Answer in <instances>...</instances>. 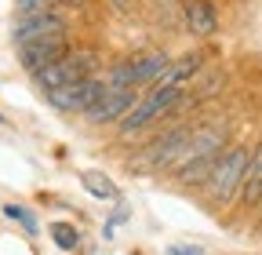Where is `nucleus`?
Instances as JSON below:
<instances>
[{
  "instance_id": "obj_1",
  "label": "nucleus",
  "mask_w": 262,
  "mask_h": 255,
  "mask_svg": "<svg viewBox=\"0 0 262 255\" xmlns=\"http://www.w3.org/2000/svg\"><path fill=\"white\" fill-rule=\"evenodd\" d=\"M226 150V132L222 128H204V132H193L186 150L179 153V161H175V179L182 186H204V179L211 175L215 161H219V153Z\"/></svg>"
},
{
  "instance_id": "obj_2",
  "label": "nucleus",
  "mask_w": 262,
  "mask_h": 255,
  "mask_svg": "<svg viewBox=\"0 0 262 255\" xmlns=\"http://www.w3.org/2000/svg\"><path fill=\"white\" fill-rule=\"evenodd\" d=\"M248 150L244 146H229L219 153V161L211 168V175L204 179V197L211 208H226L229 201L241 197V186H244V172H248Z\"/></svg>"
},
{
  "instance_id": "obj_3",
  "label": "nucleus",
  "mask_w": 262,
  "mask_h": 255,
  "mask_svg": "<svg viewBox=\"0 0 262 255\" xmlns=\"http://www.w3.org/2000/svg\"><path fill=\"white\" fill-rule=\"evenodd\" d=\"M186 102V95L182 88H171V84H153V91L146 95V99H139L135 106H131L124 117H120V135L131 139V135H139L146 132V128L160 117H168L171 110H179Z\"/></svg>"
},
{
  "instance_id": "obj_4",
  "label": "nucleus",
  "mask_w": 262,
  "mask_h": 255,
  "mask_svg": "<svg viewBox=\"0 0 262 255\" xmlns=\"http://www.w3.org/2000/svg\"><path fill=\"white\" fill-rule=\"evenodd\" d=\"M171 66V58L164 55V51H142L135 58H124L117 62V66L110 70V77H102L110 88H142V84H157L160 73Z\"/></svg>"
},
{
  "instance_id": "obj_5",
  "label": "nucleus",
  "mask_w": 262,
  "mask_h": 255,
  "mask_svg": "<svg viewBox=\"0 0 262 255\" xmlns=\"http://www.w3.org/2000/svg\"><path fill=\"white\" fill-rule=\"evenodd\" d=\"M98 66V55L95 51H84V48H70V51H62L51 66H44L40 73H33V80H37L44 91L51 88H62V84H73L80 77H91Z\"/></svg>"
},
{
  "instance_id": "obj_6",
  "label": "nucleus",
  "mask_w": 262,
  "mask_h": 255,
  "mask_svg": "<svg viewBox=\"0 0 262 255\" xmlns=\"http://www.w3.org/2000/svg\"><path fill=\"white\" fill-rule=\"evenodd\" d=\"M102 91H106V80L102 77H80L73 84H62V88H51L44 91L48 95V102L58 110V113H88L98 99H102Z\"/></svg>"
},
{
  "instance_id": "obj_7",
  "label": "nucleus",
  "mask_w": 262,
  "mask_h": 255,
  "mask_svg": "<svg viewBox=\"0 0 262 255\" xmlns=\"http://www.w3.org/2000/svg\"><path fill=\"white\" fill-rule=\"evenodd\" d=\"M189 135H193V128H171V132H164V135H157L139 157H135V168H175V161H179V153L186 150V142H189Z\"/></svg>"
},
{
  "instance_id": "obj_8",
  "label": "nucleus",
  "mask_w": 262,
  "mask_h": 255,
  "mask_svg": "<svg viewBox=\"0 0 262 255\" xmlns=\"http://www.w3.org/2000/svg\"><path fill=\"white\" fill-rule=\"evenodd\" d=\"M48 37H70V26H66V18H58L55 11L18 15V22H15V44L48 40Z\"/></svg>"
},
{
  "instance_id": "obj_9",
  "label": "nucleus",
  "mask_w": 262,
  "mask_h": 255,
  "mask_svg": "<svg viewBox=\"0 0 262 255\" xmlns=\"http://www.w3.org/2000/svg\"><path fill=\"white\" fill-rule=\"evenodd\" d=\"M139 102V95H135V88H110L106 84V91H102V99H98L84 117L91 120V124H120V117Z\"/></svg>"
},
{
  "instance_id": "obj_10",
  "label": "nucleus",
  "mask_w": 262,
  "mask_h": 255,
  "mask_svg": "<svg viewBox=\"0 0 262 255\" xmlns=\"http://www.w3.org/2000/svg\"><path fill=\"white\" fill-rule=\"evenodd\" d=\"M70 51V40L66 37H48V40H29V44H18V62L29 70V73H40L44 66H51V62Z\"/></svg>"
},
{
  "instance_id": "obj_11",
  "label": "nucleus",
  "mask_w": 262,
  "mask_h": 255,
  "mask_svg": "<svg viewBox=\"0 0 262 255\" xmlns=\"http://www.w3.org/2000/svg\"><path fill=\"white\" fill-rule=\"evenodd\" d=\"M182 18L193 37H211L219 29V11L211 0H182Z\"/></svg>"
},
{
  "instance_id": "obj_12",
  "label": "nucleus",
  "mask_w": 262,
  "mask_h": 255,
  "mask_svg": "<svg viewBox=\"0 0 262 255\" xmlns=\"http://www.w3.org/2000/svg\"><path fill=\"white\" fill-rule=\"evenodd\" d=\"M241 204H248V208L262 204V142L248 157V172H244V186H241Z\"/></svg>"
},
{
  "instance_id": "obj_13",
  "label": "nucleus",
  "mask_w": 262,
  "mask_h": 255,
  "mask_svg": "<svg viewBox=\"0 0 262 255\" xmlns=\"http://www.w3.org/2000/svg\"><path fill=\"white\" fill-rule=\"evenodd\" d=\"M201 66H204V58H201V55H182L179 62H171V66L160 73V80H157V84H171V88H182L186 80H193L196 73H201Z\"/></svg>"
},
{
  "instance_id": "obj_14",
  "label": "nucleus",
  "mask_w": 262,
  "mask_h": 255,
  "mask_svg": "<svg viewBox=\"0 0 262 255\" xmlns=\"http://www.w3.org/2000/svg\"><path fill=\"white\" fill-rule=\"evenodd\" d=\"M80 186L88 189L91 197H98V201H117V197H120L117 182H113L106 172H80Z\"/></svg>"
},
{
  "instance_id": "obj_15",
  "label": "nucleus",
  "mask_w": 262,
  "mask_h": 255,
  "mask_svg": "<svg viewBox=\"0 0 262 255\" xmlns=\"http://www.w3.org/2000/svg\"><path fill=\"white\" fill-rule=\"evenodd\" d=\"M51 237H55V244H58L62 251H73V248L80 244V233L70 226V222H51Z\"/></svg>"
},
{
  "instance_id": "obj_16",
  "label": "nucleus",
  "mask_w": 262,
  "mask_h": 255,
  "mask_svg": "<svg viewBox=\"0 0 262 255\" xmlns=\"http://www.w3.org/2000/svg\"><path fill=\"white\" fill-rule=\"evenodd\" d=\"M4 215H8V219H18L29 233H37V219H33V211H26V208H18V204H8V208H4Z\"/></svg>"
},
{
  "instance_id": "obj_17",
  "label": "nucleus",
  "mask_w": 262,
  "mask_h": 255,
  "mask_svg": "<svg viewBox=\"0 0 262 255\" xmlns=\"http://www.w3.org/2000/svg\"><path fill=\"white\" fill-rule=\"evenodd\" d=\"M18 4V15H37V11H55L58 4L55 0H15Z\"/></svg>"
},
{
  "instance_id": "obj_18",
  "label": "nucleus",
  "mask_w": 262,
  "mask_h": 255,
  "mask_svg": "<svg viewBox=\"0 0 262 255\" xmlns=\"http://www.w3.org/2000/svg\"><path fill=\"white\" fill-rule=\"evenodd\" d=\"M168 255H201V248H193V244H171Z\"/></svg>"
},
{
  "instance_id": "obj_19",
  "label": "nucleus",
  "mask_w": 262,
  "mask_h": 255,
  "mask_svg": "<svg viewBox=\"0 0 262 255\" xmlns=\"http://www.w3.org/2000/svg\"><path fill=\"white\" fill-rule=\"evenodd\" d=\"M110 4H113L117 11H131V8H135V0H110Z\"/></svg>"
},
{
  "instance_id": "obj_20",
  "label": "nucleus",
  "mask_w": 262,
  "mask_h": 255,
  "mask_svg": "<svg viewBox=\"0 0 262 255\" xmlns=\"http://www.w3.org/2000/svg\"><path fill=\"white\" fill-rule=\"evenodd\" d=\"M55 4H84V0H55Z\"/></svg>"
},
{
  "instance_id": "obj_21",
  "label": "nucleus",
  "mask_w": 262,
  "mask_h": 255,
  "mask_svg": "<svg viewBox=\"0 0 262 255\" xmlns=\"http://www.w3.org/2000/svg\"><path fill=\"white\" fill-rule=\"evenodd\" d=\"M0 124H4V117H0Z\"/></svg>"
}]
</instances>
